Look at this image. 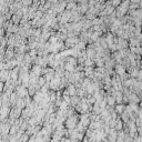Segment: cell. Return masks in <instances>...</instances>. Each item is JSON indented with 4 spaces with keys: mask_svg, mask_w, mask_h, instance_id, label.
<instances>
[{
    "mask_svg": "<svg viewBox=\"0 0 142 142\" xmlns=\"http://www.w3.org/2000/svg\"><path fill=\"white\" fill-rule=\"evenodd\" d=\"M94 66V61L92 60V59H88L85 61V67H93Z\"/></svg>",
    "mask_w": 142,
    "mask_h": 142,
    "instance_id": "18",
    "label": "cell"
},
{
    "mask_svg": "<svg viewBox=\"0 0 142 142\" xmlns=\"http://www.w3.org/2000/svg\"><path fill=\"white\" fill-rule=\"evenodd\" d=\"M11 21L14 22V24H20V21H21V18L20 17H18L17 15H12V17H11Z\"/></svg>",
    "mask_w": 142,
    "mask_h": 142,
    "instance_id": "17",
    "label": "cell"
},
{
    "mask_svg": "<svg viewBox=\"0 0 142 142\" xmlns=\"http://www.w3.org/2000/svg\"><path fill=\"white\" fill-rule=\"evenodd\" d=\"M121 0H111V5L113 6L114 8H117V7H119L120 5H121Z\"/></svg>",
    "mask_w": 142,
    "mask_h": 142,
    "instance_id": "22",
    "label": "cell"
},
{
    "mask_svg": "<svg viewBox=\"0 0 142 142\" xmlns=\"http://www.w3.org/2000/svg\"><path fill=\"white\" fill-rule=\"evenodd\" d=\"M114 72L115 74H118V76H123V74L127 73V68L122 64H115L114 67Z\"/></svg>",
    "mask_w": 142,
    "mask_h": 142,
    "instance_id": "3",
    "label": "cell"
},
{
    "mask_svg": "<svg viewBox=\"0 0 142 142\" xmlns=\"http://www.w3.org/2000/svg\"><path fill=\"white\" fill-rule=\"evenodd\" d=\"M3 23H5V19H3V16L0 15V28L3 27Z\"/></svg>",
    "mask_w": 142,
    "mask_h": 142,
    "instance_id": "27",
    "label": "cell"
},
{
    "mask_svg": "<svg viewBox=\"0 0 142 142\" xmlns=\"http://www.w3.org/2000/svg\"><path fill=\"white\" fill-rule=\"evenodd\" d=\"M64 70L68 71V72H76V67L73 64L69 63V62H64Z\"/></svg>",
    "mask_w": 142,
    "mask_h": 142,
    "instance_id": "11",
    "label": "cell"
},
{
    "mask_svg": "<svg viewBox=\"0 0 142 142\" xmlns=\"http://www.w3.org/2000/svg\"><path fill=\"white\" fill-rule=\"evenodd\" d=\"M41 70H42V67H41V66H38V64H33V66L31 67V70H30V72L35 73V74H37V76H39V77H41Z\"/></svg>",
    "mask_w": 142,
    "mask_h": 142,
    "instance_id": "7",
    "label": "cell"
},
{
    "mask_svg": "<svg viewBox=\"0 0 142 142\" xmlns=\"http://www.w3.org/2000/svg\"><path fill=\"white\" fill-rule=\"evenodd\" d=\"M5 33H6V30L3 28H0V38H3L5 37Z\"/></svg>",
    "mask_w": 142,
    "mask_h": 142,
    "instance_id": "26",
    "label": "cell"
},
{
    "mask_svg": "<svg viewBox=\"0 0 142 142\" xmlns=\"http://www.w3.org/2000/svg\"><path fill=\"white\" fill-rule=\"evenodd\" d=\"M36 92H37V90H36V88H35V86L33 85H30L28 87V94H29V97H33V95L36 94Z\"/></svg>",
    "mask_w": 142,
    "mask_h": 142,
    "instance_id": "16",
    "label": "cell"
},
{
    "mask_svg": "<svg viewBox=\"0 0 142 142\" xmlns=\"http://www.w3.org/2000/svg\"><path fill=\"white\" fill-rule=\"evenodd\" d=\"M79 119H80V118L78 117L77 113L69 117V118H67L66 119V128L68 129V130H73V129H76L77 124L79 123V121H80Z\"/></svg>",
    "mask_w": 142,
    "mask_h": 142,
    "instance_id": "1",
    "label": "cell"
},
{
    "mask_svg": "<svg viewBox=\"0 0 142 142\" xmlns=\"http://www.w3.org/2000/svg\"><path fill=\"white\" fill-rule=\"evenodd\" d=\"M104 99H106V101H107V106H109V107H114L115 104H117L115 99L112 97L111 94H108V93H107V97L104 98Z\"/></svg>",
    "mask_w": 142,
    "mask_h": 142,
    "instance_id": "6",
    "label": "cell"
},
{
    "mask_svg": "<svg viewBox=\"0 0 142 142\" xmlns=\"http://www.w3.org/2000/svg\"><path fill=\"white\" fill-rule=\"evenodd\" d=\"M46 83H47V81H46V78L43 77V76H41V77H39V80H38V85L40 86V87H43Z\"/></svg>",
    "mask_w": 142,
    "mask_h": 142,
    "instance_id": "19",
    "label": "cell"
},
{
    "mask_svg": "<svg viewBox=\"0 0 142 142\" xmlns=\"http://www.w3.org/2000/svg\"><path fill=\"white\" fill-rule=\"evenodd\" d=\"M99 43H100V46L104 49V50H108L109 49V44H108V42H107V40H106V38L102 36V37H100V39H99Z\"/></svg>",
    "mask_w": 142,
    "mask_h": 142,
    "instance_id": "12",
    "label": "cell"
},
{
    "mask_svg": "<svg viewBox=\"0 0 142 142\" xmlns=\"http://www.w3.org/2000/svg\"><path fill=\"white\" fill-rule=\"evenodd\" d=\"M139 6H140V8H142V0H141V2L139 3Z\"/></svg>",
    "mask_w": 142,
    "mask_h": 142,
    "instance_id": "29",
    "label": "cell"
},
{
    "mask_svg": "<svg viewBox=\"0 0 142 142\" xmlns=\"http://www.w3.org/2000/svg\"><path fill=\"white\" fill-rule=\"evenodd\" d=\"M18 94H17V92L16 91H14V92L11 93V95H10V103H11V106H16V102H17V100H18Z\"/></svg>",
    "mask_w": 142,
    "mask_h": 142,
    "instance_id": "13",
    "label": "cell"
},
{
    "mask_svg": "<svg viewBox=\"0 0 142 142\" xmlns=\"http://www.w3.org/2000/svg\"><path fill=\"white\" fill-rule=\"evenodd\" d=\"M83 72H85L86 77L87 78H92L93 77V73H94V69L93 67H85V69H83Z\"/></svg>",
    "mask_w": 142,
    "mask_h": 142,
    "instance_id": "4",
    "label": "cell"
},
{
    "mask_svg": "<svg viewBox=\"0 0 142 142\" xmlns=\"http://www.w3.org/2000/svg\"><path fill=\"white\" fill-rule=\"evenodd\" d=\"M43 15H44V12L40 11V10H37V11H36V17H37V18H39V19L42 18Z\"/></svg>",
    "mask_w": 142,
    "mask_h": 142,
    "instance_id": "23",
    "label": "cell"
},
{
    "mask_svg": "<svg viewBox=\"0 0 142 142\" xmlns=\"http://www.w3.org/2000/svg\"><path fill=\"white\" fill-rule=\"evenodd\" d=\"M67 90H68L70 97H73V95L77 94V88H76V86H74L73 83H70V85L67 87Z\"/></svg>",
    "mask_w": 142,
    "mask_h": 142,
    "instance_id": "8",
    "label": "cell"
},
{
    "mask_svg": "<svg viewBox=\"0 0 142 142\" xmlns=\"http://www.w3.org/2000/svg\"><path fill=\"white\" fill-rule=\"evenodd\" d=\"M130 2H131V3H140L141 0H131Z\"/></svg>",
    "mask_w": 142,
    "mask_h": 142,
    "instance_id": "28",
    "label": "cell"
},
{
    "mask_svg": "<svg viewBox=\"0 0 142 142\" xmlns=\"http://www.w3.org/2000/svg\"><path fill=\"white\" fill-rule=\"evenodd\" d=\"M114 109H115V112L118 114H122L124 111H126V106H124V104H115L114 106Z\"/></svg>",
    "mask_w": 142,
    "mask_h": 142,
    "instance_id": "9",
    "label": "cell"
},
{
    "mask_svg": "<svg viewBox=\"0 0 142 142\" xmlns=\"http://www.w3.org/2000/svg\"><path fill=\"white\" fill-rule=\"evenodd\" d=\"M5 91V83L0 81V93H2Z\"/></svg>",
    "mask_w": 142,
    "mask_h": 142,
    "instance_id": "25",
    "label": "cell"
},
{
    "mask_svg": "<svg viewBox=\"0 0 142 142\" xmlns=\"http://www.w3.org/2000/svg\"><path fill=\"white\" fill-rule=\"evenodd\" d=\"M15 91L17 92V94H18L19 98H26V97H28V95H29V94H28V88L23 87L22 85L17 86Z\"/></svg>",
    "mask_w": 142,
    "mask_h": 142,
    "instance_id": "2",
    "label": "cell"
},
{
    "mask_svg": "<svg viewBox=\"0 0 142 142\" xmlns=\"http://www.w3.org/2000/svg\"><path fill=\"white\" fill-rule=\"evenodd\" d=\"M77 8H78V3L77 2H68V5H67V10H68V11L77 10Z\"/></svg>",
    "mask_w": 142,
    "mask_h": 142,
    "instance_id": "15",
    "label": "cell"
},
{
    "mask_svg": "<svg viewBox=\"0 0 142 142\" xmlns=\"http://www.w3.org/2000/svg\"><path fill=\"white\" fill-rule=\"evenodd\" d=\"M114 129L117 131H121L123 129V121L121 120V119H117V122H115V127H114Z\"/></svg>",
    "mask_w": 142,
    "mask_h": 142,
    "instance_id": "14",
    "label": "cell"
},
{
    "mask_svg": "<svg viewBox=\"0 0 142 142\" xmlns=\"http://www.w3.org/2000/svg\"><path fill=\"white\" fill-rule=\"evenodd\" d=\"M32 100H33V101H35L36 103H38V104H39V103L43 100V93L41 92V91H37L36 94L32 97Z\"/></svg>",
    "mask_w": 142,
    "mask_h": 142,
    "instance_id": "5",
    "label": "cell"
},
{
    "mask_svg": "<svg viewBox=\"0 0 142 142\" xmlns=\"http://www.w3.org/2000/svg\"><path fill=\"white\" fill-rule=\"evenodd\" d=\"M122 1H131V0H122Z\"/></svg>",
    "mask_w": 142,
    "mask_h": 142,
    "instance_id": "30",
    "label": "cell"
},
{
    "mask_svg": "<svg viewBox=\"0 0 142 142\" xmlns=\"http://www.w3.org/2000/svg\"><path fill=\"white\" fill-rule=\"evenodd\" d=\"M140 8L139 3H131L130 2V7H129V10H138Z\"/></svg>",
    "mask_w": 142,
    "mask_h": 142,
    "instance_id": "20",
    "label": "cell"
},
{
    "mask_svg": "<svg viewBox=\"0 0 142 142\" xmlns=\"http://www.w3.org/2000/svg\"><path fill=\"white\" fill-rule=\"evenodd\" d=\"M141 30H142V26H141Z\"/></svg>",
    "mask_w": 142,
    "mask_h": 142,
    "instance_id": "31",
    "label": "cell"
},
{
    "mask_svg": "<svg viewBox=\"0 0 142 142\" xmlns=\"http://www.w3.org/2000/svg\"><path fill=\"white\" fill-rule=\"evenodd\" d=\"M15 15H17L18 17H20V18L22 19V17H23V12L21 11V9H19V10H17V11H16V14H15Z\"/></svg>",
    "mask_w": 142,
    "mask_h": 142,
    "instance_id": "24",
    "label": "cell"
},
{
    "mask_svg": "<svg viewBox=\"0 0 142 142\" xmlns=\"http://www.w3.org/2000/svg\"><path fill=\"white\" fill-rule=\"evenodd\" d=\"M29 141V134H27V133H23L22 137L19 139V142H27Z\"/></svg>",
    "mask_w": 142,
    "mask_h": 142,
    "instance_id": "21",
    "label": "cell"
},
{
    "mask_svg": "<svg viewBox=\"0 0 142 142\" xmlns=\"http://www.w3.org/2000/svg\"><path fill=\"white\" fill-rule=\"evenodd\" d=\"M80 101H81V98H79L78 95H73V97H71V103H70L69 107L74 108L78 103H80Z\"/></svg>",
    "mask_w": 142,
    "mask_h": 142,
    "instance_id": "10",
    "label": "cell"
}]
</instances>
